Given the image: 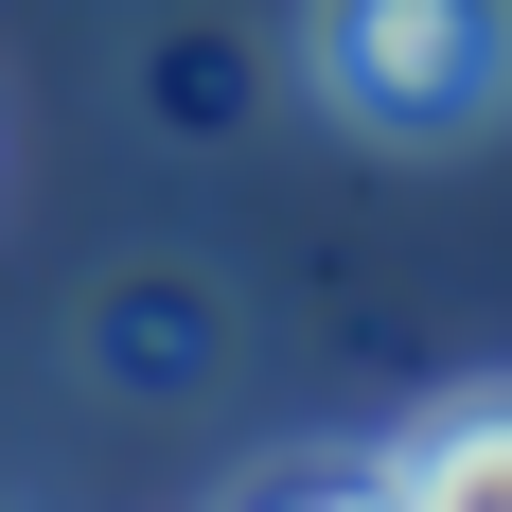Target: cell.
I'll return each instance as SVG.
<instances>
[{"label": "cell", "instance_id": "obj_1", "mask_svg": "<svg viewBox=\"0 0 512 512\" xmlns=\"http://www.w3.org/2000/svg\"><path fill=\"white\" fill-rule=\"evenodd\" d=\"M301 89L354 142H495L512 124V0H301Z\"/></svg>", "mask_w": 512, "mask_h": 512}, {"label": "cell", "instance_id": "obj_2", "mask_svg": "<svg viewBox=\"0 0 512 512\" xmlns=\"http://www.w3.org/2000/svg\"><path fill=\"white\" fill-rule=\"evenodd\" d=\"M407 512H512V389H460V407L407 424V460H389Z\"/></svg>", "mask_w": 512, "mask_h": 512}, {"label": "cell", "instance_id": "obj_3", "mask_svg": "<svg viewBox=\"0 0 512 512\" xmlns=\"http://www.w3.org/2000/svg\"><path fill=\"white\" fill-rule=\"evenodd\" d=\"M230 512H407V495H389V460H354V442H283V460L230 477Z\"/></svg>", "mask_w": 512, "mask_h": 512}]
</instances>
